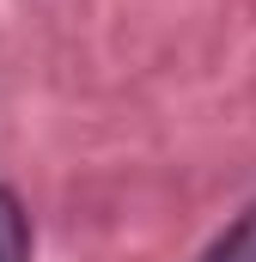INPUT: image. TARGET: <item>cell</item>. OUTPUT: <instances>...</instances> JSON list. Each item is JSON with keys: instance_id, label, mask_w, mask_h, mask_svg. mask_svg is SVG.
I'll use <instances>...</instances> for the list:
<instances>
[{"instance_id": "1", "label": "cell", "mask_w": 256, "mask_h": 262, "mask_svg": "<svg viewBox=\"0 0 256 262\" xmlns=\"http://www.w3.org/2000/svg\"><path fill=\"white\" fill-rule=\"evenodd\" d=\"M0 262H31V220L6 183H0Z\"/></svg>"}, {"instance_id": "2", "label": "cell", "mask_w": 256, "mask_h": 262, "mask_svg": "<svg viewBox=\"0 0 256 262\" xmlns=\"http://www.w3.org/2000/svg\"><path fill=\"white\" fill-rule=\"evenodd\" d=\"M201 262H256V207H250V213H244V220H238V226H232Z\"/></svg>"}]
</instances>
